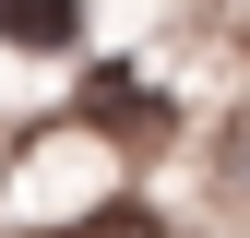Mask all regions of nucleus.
Returning <instances> with one entry per match:
<instances>
[{
	"label": "nucleus",
	"instance_id": "f257e3e1",
	"mask_svg": "<svg viewBox=\"0 0 250 238\" xmlns=\"http://www.w3.org/2000/svg\"><path fill=\"white\" fill-rule=\"evenodd\" d=\"M0 36L12 48H72L83 36V0H0Z\"/></svg>",
	"mask_w": 250,
	"mask_h": 238
},
{
	"label": "nucleus",
	"instance_id": "f03ea898",
	"mask_svg": "<svg viewBox=\"0 0 250 238\" xmlns=\"http://www.w3.org/2000/svg\"><path fill=\"white\" fill-rule=\"evenodd\" d=\"M83 238H155L143 215H96V226H83Z\"/></svg>",
	"mask_w": 250,
	"mask_h": 238
}]
</instances>
